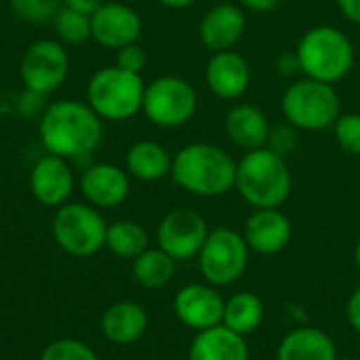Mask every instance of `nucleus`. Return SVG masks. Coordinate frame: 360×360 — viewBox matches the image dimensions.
<instances>
[{"instance_id":"f257e3e1","label":"nucleus","mask_w":360,"mask_h":360,"mask_svg":"<svg viewBox=\"0 0 360 360\" xmlns=\"http://www.w3.org/2000/svg\"><path fill=\"white\" fill-rule=\"evenodd\" d=\"M38 133L46 154H55L65 160H82L101 143L103 127L101 118L89 103L63 99L44 110Z\"/></svg>"},{"instance_id":"f03ea898","label":"nucleus","mask_w":360,"mask_h":360,"mask_svg":"<svg viewBox=\"0 0 360 360\" xmlns=\"http://www.w3.org/2000/svg\"><path fill=\"white\" fill-rule=\"evenodd\" d=\"M173 181L188 194L200 198L224 196L236 186V162L219 146L196 141L173 156Z\"/></svg>"},{"instance_id":"7ed1b4c3","label":"nucleus","mask_w":360,"mask_h":360,"mask_svg":"<svg viewBox=\"0 0 360 360\" xmlns=\"http://www.w3.org/2000/svg\"><path fill=\"white\" fill-rule=\"evenodd\" d=\"M234 188L253 209H281L293 190V175L287 158L270 148L247 152L236 162Z\"/></svg>"},{"instance_id":"20e7f679","label":"nucleus","mask_w":360,"mask_h":360,"mask_svg":"<svg viewBox=\"0 0 360 360\" xmlns=\"http://www.w3.org/2000/svg\"><path fill=\"white\" fill-rule=\"evenodd\" d=\"M300 72L306 78L335 84L344 80L354 65L352 40L333 25L310 27L295 49Z\"/></svg>"},{"instance_id":"39448f33","label":"nucleus","mask_w":360,"mask_h":360,"mask_svg":"<svg viewBox=\"0 0 360 360\" xmlns=\"http://www.w3.org/2000/svg\"><path fill=\"white\" fill-rule=\"evenodd\" d=\"M146 84L141 74L127 72L118 65L95 72L86 86V99L101 120L124 122L133 118L143 103Z\"/></svg>"},{"instance_id":"423d86ee","label":"nucleus","mask_w":360,"mask_h":360,"mask_svg":"<svg viewBox=\"0 0 360 360\" xmlns=\"http://www.w3.org/2000/svg\"><path fill=\"white\" fill-rule=\"evenodd\" d=\"M287 122L302 131H325L342 114V101L333 84L302 78L287 86L281 101Z\"/></svg>"},{"instance_id":"0eeeda50","label":"nucleus","mask_w":360,"mask_h":360,"mask_svg":"<svg viewBox=\"0 0 360 360\" xmlns=\"http://www.w3.org/2000/svg\"><path fill=\"white\" fill-rule=\"evenodd\" d=\"M108 221L97 207L86 202H65L57 207L51 234L57 247L72 257H93L105 247Z\"/></svg>"},{"instance_id":"6e6552de","label":"nucleus","mask_w":360,"mask_h":360,"mask_svg":"<svg viewBox=\"0 0 360 360\" xmlns=\"http://www.w3.org/2000/svg\"><path fill=\"white\" fill-rule=\"evenodd\" d=\"M249 253L251 249L243 232L226 226L213 228L196 255L200 276L213 287H230L243 278L249 266Z\"/></svg>"},{"instance_id":"1a4fd4ad","label":"nucleus","mask_w":360,"mask_h":360,"mask_svg":"<svg viewBox=\"0 0 360 360\" xmlns=\"http://www.w3.org/2000/svg\"><path fill=\"white\" fill-rule=\"evenodd\" d=\"M198 108L194 86L179 76H158L143 91L141 110L146 118L162 129H177L192 120Z\"/></svg>"},{"instance_id":"9d476101","label":"nucleus","mask_w":360,"mask_h":360,"mask_svg":"<svg viewBox=\"0 0 360 360\" xmlns=\"http://www.w3.org/2000/svg\"><path fill=\"white\" fill-rule=\"evenodd\" d=\"M21 80L27 91L49 95L57 91L70 74V57L57 40H36L21 57Z\"/></svg>"},{"instance_id":"9b49d317","label":"nucleus","mask_w":360,"mask_h":360,"mask_svg":"<svg viewBox=\"0 0 360 360\" xmlns=\"http://www.w3.org/2000/svg\"><path fill=\"white\" fill-rule=\"evenodd\" d=\"M209 236L205 217L190 209H175L162 217L156 230L158 247L175 262L192 259L200 253Z\"/></svg>"},{"instance_id":"f8f14e48","label":"nucleus","mask_w":360,"mask_h":360,"mask_svg":"<svg viewBox=\"0 0 360 360\" xmlns=\"http://www.w3.org/2000/svg\"><path fill=\"white\" fill-rule=\"evenodd\" d=\"M224 306L226 300L219 295L217 287L209 283H190L173 297V312L177 321L196 333L221 325Z\"/></svg>"},{"instance_id":"ddd939ff","label":"nucleus","mask_w":360,"mask_h":360,"mask_svg":"<svg viewBox=\"0 0 360 360\" xmlns=\"http://www.w3.org/2000/svg\"><path fill=\"white\" fill-rule=\"evenodd\" d=\"M143 23L135 8L122 2H103L91 15V38L105 49H122L137 42Z\"/></svg>"},{"instance_id":"4468645a","label":"nucleus","mask_w":360,"mask_h":360,"mask_svg":"<svg viewBox=\"0 0 360 360\" xmlns=\"http://www.w3.org/2000/svg\"><path fill=\"white\" fill-rule=\"evenodd\" d=\"M32 196L44 207H61L74 192V173L65 158L55 154L40 156L30 171Z\"/></svg>"},{"instance_id":"2eb2a0df","label":"nucleus","mask_w":360,"mask_h":360,"mask_svg":"<svg viewBox=\"0 0 360 360\" xmlns=\"http://www.w3.org/2000/svg\"><path fill=\"white\" fill-rule=\"evenodd\" d=\"M249 249L257 255H278L293 236V224L281 209H255L243 228Z\"/></svg>"},{"instance_id":"dca6fc26","label":"nucleus","mask_w":360,"mask_h":360,"mask_svg":"<svg viewBox=\"0 0 360 360\" xmlns=\"http://www.w3.org/2000/svg\"><path fill=\"white\" fill-rule=\"evenodd\" d=\"M131 190L129 173L112 162H93L80 177V192L89 205L112 209L127 200Z\"/></svg>"},{"instance_id":"f3484780","label":"nucleus","mask_w":360,"mask_h":360,"mask_svg":"<svg viewBox=\"0 0 360 360\" xmlns=\"http://www.w3.org/2000/svg\"><path fill=\"white\" fill-rule=\"evenodd\" d=\"M205 80L211 93L224 101L243 97L251 84L249 61L236 51H219L205 65Z\"/></svg>"},{"instance_id":"a211bd4d","label":"nucleus","mask_w":360,"mask_h":360,"mask_svg":"<svg viewBox=\"0 0 360 360\" xmlns=\"http://www.w3.org/2000/svg\"><path fill=\"white\" fill-rule=\"evenodd\" d=\"M245 27H247L245 11L234 2H221L205 13L198 25V36L209 51L219 53V51L234 49L243 38Z\"/></svg>"},{"instance_id":"6ab92c4d","label":"nucleus","mask_w":360,"mask_h":360,"mask_svg":"<svg viewBox=\"0 0 360 360\" xmlns=\"http://www.w3.org/2000/svg\"><path fill=\"white\" fill-rule=\"evenodd\" d=\"M101 333L114 346H131L139 342L150 325L148 310L131 300L116 302L108 306L101 314Z\"/></svg>"},{"instance_id":"aec40b11","label":"nucleus","mask_w":360,"mask_h":360,"mask_svg":"<svg viewBox=\"0 0 360 360\" xmlns=\"http://www.w3.org/2000/svg\"><path fill=\"white\" fill-rule=\"evenodd\" d=\"M188 360H251L247 338L224 325L198 331L188 348Z\"/></svg>"},{"instance_id":"412c9836","label":"nucleus","mask_w":360,"mask_h":360,"mask_svg":"<svg viewBox=\"0 0 360 360\" xmlns=\"http://www.w3.org/2000/svg\"><path fill=\"white\" fill-rule=\"evenodd\" d=\"M338 348L331 335L319 327H293L278 344L276 360H335Z\"/></svg>"},{"instance_id":"4be33fe9","label":"nucleus","mask_w":360,"mask_h":360,"mask_svg":"<svg viewBox=\"0 0 360 360\" xmlns=\"http://www.w3.org/2000/svg\"><path fill=\"white\" fill-rule=\"evenodd\" d=\"M270 129L266 112L253 103H236L226 116V133L230 141L247 152L266 148Z\"/></svg>"},{"instance_id":"5701e85b","label":"nucleus","mask_w":360,"mask_h":360,"mask_svg":"<svg viewBox=\"0 0 360 360\" xmlns=\"http://www.w3.org/2000/svg\"><path fill=\"white\" fill-rule=\"evenodd\" d=\"M127 173L133 175L139 181H158L167 175H171V167H173V158L167 152L165 146L143 139L133 143L127 150Z\"/></svg>"},{"instance_id":"b1692460","label":"nucleus","mask_w":360,"mask_h":360,"mask_svg":"<svg viewBox=\"0 0 360 360\" xmlns=\"http://www.w3.org/2000/svg\"><path fill=\"white\" fill-rule=\"evenodd\" d=\"M264 316H266V308L259 295H255L253 291H238L226 300L221 325L247 338L262 327Z\"/></svg>"},{"instance_id":"393cba45","label":"nucleus","mask_w":360,"mask_h":360,"mask_svg":"<svg viewBox=\"0 0 360 360\" xmlns=\"http://www.w3.org/2000/svg\"><path fill=\"white\" fill-rule=\"evenodd\" d=\"M175 259L167 255L160 247H148L141 255L133 259L131 274L135 283L143 289H162L175 276Z\"/></svg>"},{"instance_id":"a878e982","label":"nucleus","mask_w":360,"mask_h":360,"mask_svg":"<svg viewBox=\"0 0 360 360\" xmlns=\"http://www.w3.org/2000/svg\"><path fill=\"white\" fill-rule=\"evenodd\" d=\"M150 247V236L146 228L131 219H118L108 224L105 249L122 259H135Z\"/></svg>"},{"instance_id":"bb28decb","label":"nucleus","mask_w":360,"mask_h":360,"mask_svg":"<svg viewBox=\"0 0 360 360\" xmlns=\"http://www.w3.org/2000/svg\"><path fill=\"white\" fill-rule=\"evenodd\" d=\"M57 36L68 44H82L91 38V17L72 8H59L53 17Z\"/></svg>"},{"instance_id":"cd10ccee","label":"nucleus","mask_w":360,"mask_h":360,"mask_svg":"<svg viewBox=\"0 0 360 360\" xmlns=\"http://www.w3.org/2000/svg\"><path fill=\"white\" fill-rule=\"evenodd\" d=\"M38 360H99V354L82 340L61 338L44 346Z\"/></svg>"},{"instance_id":"c85d7f7f","label":"nucleus","mask_w":360,"mask_h":360,"mask_svg":"<svg viewBox=\"0 0 360 360\" xmlns=\"http://www.w3.org/2000/svg\"><path fill=\"white\" fill-rule=\"evenodd\" d=\"M333 135L338 146L348 152L360 156V114L359 112H342L333 124Z\"/></svg>"},{"instance_id":"c756f323","label":"nucleus","mask_w":360,"mask_h":360,"mask_svg":"<svg viewBox=\"0 0 360 360\" xmlns=\"http://www.w3.org/2000/svg\"><path fill=\"white\" fill-rule=\"evenodd\" d=\"M13 13L27 23H44L59 11V0H11Z\"/></svg>"},{"instance_id":"7c9ffc66","label":"nucleus","mask_w":360,"mask_h":360,"mask_svg":"<svg viewBox=\"0 0 360 360\" xmlns=\"http://www.w3.org/2000/svg\"><path fill=\"white\" fill-rule=\"evenodd\" d=\"M297 146V137H295V127L291 124H278V127H272L270 129V135H268V143L266 148H270L272 152L281 154L287 158V154H291Z\"/></svg>"},{"instance_id":"2f4dec72","label":"nucleus","mask_w":360,"mask_h":360,"mask_svg":"<svg viewBox=\"0 0 360 360\" xmlns=\"http://www.w3.org/2000/svg\"><path fill=\"white\" fill-rule=\"evenodd\" d=\"M146 63H148V55H146V51L137 42L127 44V46H122V49L116 51V65L122 68V70H127V72L141 74L143 68H146Z\"/></svg>"},{"instance_id":"473e14b6","label":"nucleus","mask_w":360,"mask_h":360,"mask_svg":"<svg viewBox=\"0 0 360 360\" xmlns=\"http://www.w3.org/2000/svg\"><path fill=\"white\" fill-rule=\"evenodd\" d=\"M346 319H348V325L360 333V283L354 287V291L350 293L348 297V304H346Z\"/></svg>"},{"instance_id":"72a5a7b5","label":"nucleus","mask_w":360,"mask_h":360,"mask_svg":"<svg viewBox=\"0 0 360 360\" xmlns=\"http://www.w3.org/2000/svg\"><path fill=\"white\" fill-rule=\"evenodd\" d=\"M65 8H72L76 13H82V15H93L103 2L101 0H61Z\"/></svg>"},{"instance_id":"f704fd0d","label":"nucleus","mask_w":360,"mask_h":360,"mask_svg":"<svg viewBox=\"0 0 360 360\" xmlns=\"http://www.w3.org/2000/svg\"><path fill=\"white\" fill-rule=\"evenodd\" d=\"M276 65H278V72H281L283 76H293L295 72H300V61H297V55H295V53H285V55H281L278 61H276Z\"/></svg>"},{"instance_id":"c9c22d12","label":"nucleus","mask_w":360,"mask_h":360,"mask_svg":"<svg viewBox=\"0 0 360 360\" xmlns=\"http://www.w3.org/2000/svg\"><path fill=\"white\" fill-rule=\"evenodd\" d=\"M338 6L348 21L360 25V0H338Z\"/></svg>"},{"instance_id":"e433bc0d","label":"nucleus","mask_w":360,"mask_h":360,"mask_svg":"<svg viewBox=\"0 0 360 360\" xmlns=\"http://www.w3.org/2000/svg\"><path fill=\"white\" fill-rule=\"evenodd\" d=\"M245 8L249 11H257V13H266V11H272L278 6L281 0H238Z\"/></svg>"},{"instance_id":"4c0bfd02","label":"nucleus","mask_w":360,"mask_h":360,"mask_svg":"<svg viewBox=\"0 0 360 360\" xmlns=\"http://www.w3.org/2000/svg\"><path fill=\"white\" fill-rule=\"evenodd\" d=\"M160 4H165V6H169V8H188V6H192L196 0H158Z\"/></svg>"},{"instance_id":"58836bf2","label":"nucleus","mask_w":360,"mask_h":360,"mask_svg":"<svg viewBox=\"0 0 360 360\" xmlns=\"http://www.w3.org/2000/svg\"><path fill=\"white\" fill-rule=\"evenodd\" d=\"M354 264H356V268L360 270V238L356 240V245H354Z\"/></svg>"},{"instance_id":"ea45409f","label":"nucleus","mask_w":360,"mask_h":360,"mask_svg":"<svg viewBox=\"0 0 360 360\" xmlns=\"http://www.w3.org/2000/svg\"><path fill=\"white\" fill-rule=\"evenodd\" d=\"M335 360H360V359H356V356H338Z\"/></svg>"}]
</instances>
